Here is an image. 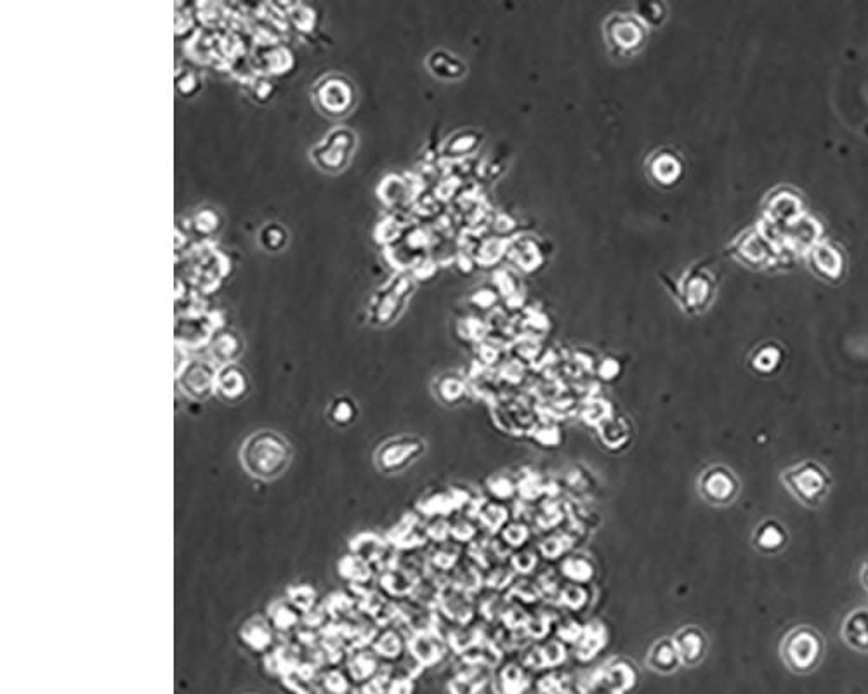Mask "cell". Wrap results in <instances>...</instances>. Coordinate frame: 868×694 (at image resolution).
Listing matches in <instances>:
<instances>
[{
    "mask_svg": "<svg viewBox=\"0 0 868 694\" xmlns=\"http://www.w3.org/2000/svg\"><path fill=\"white\" fill-rule=\"evenodd\" d=\"M238 459L251 478L268 483L280 479L288 470L294 459V448L282 433L259 429L242 441Z\"/></svg>",
    "mask_w": 868,
    "mask_h": 694,
    "instance_id": "obj_1",
    "label": "cell"
},
{
    "mask_svg": "<svg viewBox=\"0 0 868 694\" xmlns=\"http://www.w3.org/2000/svg\"><path fill=\"white\" fill-rule=\"evenodd\" d=\"M780 481L785 489L808 509H818L828 498L832 476L818 461H800L781 470Z\"/></svg>",
    "mask_w": 868,
    "mask_h": 694,
    "instance_id": "obj_2",
    "label": "cell"
},
{
    "mask_svg": "<svg viewBox=\"0 0 868 694\" xmlns=\"http://www.w3.org/2000/svg\"><path fill=\"white\" fill-rule=\"evenodd\" d=\"M780 654L785 667L794 673H811L823 662L825 641L817 628L798 625L783 635Z\"/></svg>",
    "mask_w": 868,
    "mask_h": 694,
    "instance_id": "obj_3",
    "label": "cell"
},
{
    "mask_svg": "<svg viewBox=\"0 0 868 694\" xmlns=\"http://www.w3.org/2000/svg\"><path fill=\"white\" fill-rule=\"evenodd\" d=\"M427 443L417 434H397L382 441L374 452V465L384 476H398L419 462Z\"/></svg>",
    "mask_w": 868,
    "mask_h": 694,
    "instance_id": "obj_4",
    "label": "cell"
},
{
    "mask_svg": "<svg viewBox=\"0 0 868 694\" xmlns=\"http://www.w3.org/2000/svg\"><path fill=\"white\" fill-rule=\"evenodd\" d=\"M603 37L613 56L633 58L646 46L648 26L634 13H613L603 23Z\"/></svg>",
    "mask_w": 868,
    "mask_h": 694,
    "instance_id": "obj_5",
    "label": "cell"
},
{
    "mask_svg": "<svg viewBox=\"0 0 868 694\" xmlns=\"http://www.w3.org/2000/svg\"><path fill=\"white\" fill-rule=\"evenodd\" d=\"M358 146L356 132L339 125L330 129L329 132L320 139L309 151L311 162L315 163L322 172L337 174L343 172L352 163L354 151Z\"/></svg>",
    "mask_w": 868,
    "mask_h": 694,
    "instance_id": "obj_6",
    "label": "cell"
},
{
    "mask_svg": "<svg viewBox=\"0 0 868 694\" xmlns=\"http://www.w3.org/2000/svg\"><path fill=\"white\" fill-rule=\"evenodd\" d=\"M414 281L408 275L393 277L384 283L370 299L369 320L376 326H389L395 324L399 315L405 311V304L412 297Z\"/></svg>",
    "mask_w": 868,
    "mask_h": 694,
    "instance_id": "obj_7",
    "label": "cell"
},
{
    "mask_svg": "<svg viewBox=\"0 0 868 694\" xmlns=\"http://www.w3.org/2000/svg\"><path fill=\"white\" fill-rule=\"evenodd\" d=\"M699 497L712 507H727L736 502L742 483L736 472L725 463L707 465L697 479Z\"/></svg>",
    "mask_w": 868,
    "mask_h": 694,
    "instance_id": "obj_8",
    "label": "cell"
},
{
    "mask_svg": "<svg viewBox=\"0 0 868 694\" xmlns=\"http://www.w3.org/2000/svg\"><path fill=\"white\" fill-rule=\"evenodd\" d=\"M313 101L324 115L344 116L354 108L356 89L341 73H327L313 86Z\"/></svg>",
    "mask_w": 868,
    "mask_h": 694,
    "instance_id": "obj_9",
    "label": "cell"
},
{
    "mask_svg": "<svg viewBox=\"0 0 868 694\" xmlns=\"http://www.w3.org/2000/svg\"><path fill=\"white\" fill-rule=\"evenodd\" d=\"M215 375L217 367L211 360H187L185 367L176 373L178 388L193 401H207L215 394Z\"/></svg>",
    "mask_w": 868,
    "mask_h": 694,
    "instance_id": "obj_10",
    "label": "cell"
},
{
    "mask_svg": "<svg viewBox=\"0 0 868 694\" xmlns=\"http://www.w3.org/2000/svg\"><path fill=\"white\" fill-rule=\"evenodd\" d=\"M251 393V377L238 363L217 367L215 375V396L228 403L238 405Z\"/></svg>",
    "mask_w": 868,
    "mask_h": 694,
    "instance_id": "obj_11",
    "label": "cell"
},
{
    "mask_svg": "<svg viewBox=\"0 0 868 694\" xmlns=\"http://www.w3.org/2000/svg\"><path fill=\"white\" fill-rule=\"evenodd\" d=\"M680 653L681 662L686 667L700 665L708 653V637L704 628L697 625H684L672 635Z\"/></svg>",
    "mask_w": 868,
    "mask_h": 694,
    "instance_id": "obj_12",
    "label": "cell"
},
{
    "mask_svg": "<svg viewBox=\"0 0 868 694\" xmlns=\"http://www.w3.org/2000/svg\"><path fill=\"white\" fill-rule=\"evenodd\" d=\"M214 337V322L209 315H187L178 318L176 324V341L178 346L185 349H196L209 346Z\"/></svg>",
    "mask_w": 868,
    "mask_h": 694,
    "instance_id": "obj_13",
    "label": "cell"
},
{
    "mask_svg": "<svg viewBox=\"0 0 868 694\" xmlns=\"http://www.w3.org/2000/svg\"><path fill=\"white\" fill-rule=\"evenodd\" d=\"M789 545V530L774 517L763 519L752 533V547L764 555L783 552Z\"/></svg>",
    "mask_w": 868,
    "mask_h": 694,
    "instance_id": "obj_14",
    "label": "cell"
},
{
    "mask_svg": "<svg viewBox=\"0 0 868 694\" xmlns=\"http://www.w3.org/2000/svg\"><path fill=\"white\" fill-rule=\"evenodd\" d=\"M425 67L433 77H436L438 80H445V82L461 80L468 73L466 61L461 56H457L455 52H450L446 49L431 50L427 59H425Z\"/></svg>",
    "mask_w": 868,
    "mask_h": 694,
    "instance_id": "obj_15",
    "label": "cell"
},
{
    "mask_svg": "<svg viewBox=\"0 0 868 694\" xmlns=\"http://www.w3.org/2000/svg\"><path fill=\"white\" fill-rule=\"evenodd\" d=\"M646 169H648L650 178L658 186H672L676 185L678 179H680L681 172H682V162H681L676 151L660 150L648 159Z\"/></svg>",
    "mask_w": 868,
    "mask_h": 694,
    "instance_id": "obj_16",
    "label": "cell"
},
{
    "mask_svg": "<svg viewBox=\"0 0 868 694\" xmlns=\"http://www.w3.org/2000/svg\"><path fill=\"white\" fill-rule=\"evenodd\" d=\"M209 354L217 367L232 365L243 354V341L233 330H217L209 344Z\"/></svg>",
    "mask_w": 868,
    "mask_h": 694,
    "instance_id": "obj_17",
    "label": "cell"
},
{
    "mask_svg": "<svg viewBox=\"0 0 868 694\" xmlns=\"http://www.w3.org/2000/svg\"><path fill=\"white\" fill-rule=\"evenodd\" d=\"M843 639L854 651L868 653V607H858L845 616Z\"/></svg>",
    "mask_w": 868,
    "mask_h": 694,
    "instance_id": "obj_18",
    "label": "cell"
},
{
    "mask_svg": "<svg viewBox=\"0 0 868 694\" xmlns=\"http://www.w3.org/2000/svg\"><path fill=\"white\" fill-rule=\"evenodd\" d=\"M648 665L652 671L658 673H672L678 671L682 662H681L680 653L674 644L672 637H662L653 643V646L648 651Z\"/></svg>",
    "mask_w": 868,
    "mask_h": 694,
    "instance_id": "obj_19",
    "label": "cell"
},
{
    "mask_svg": "<svg viewBox=\"0 0 868 694\" xmlns=\"http://www.w3.org/2000/svg\"><path fill=\"white\" fill-rule=\"evenodd\" d=\"M325 415L333 427L348 429V427L356 424V420L360 416V408H358V403L352 399V396L341 394V396H335L330 401Z\"/></svg>",
    "mask_w": 868,
    "mask_h": 694,
    "instance_id": "obj_20",
    "label": "cell"
},
{
    "mask_svg": "<svg viewBox=\"0 0 868 694\" xmlns=\"http://www.w3.org/2000/svg\"><path fill=\"white\" fill-rule=\"evenodd\" d=\"M707 278L705 273H691L682 285V302L690 313L695 311L693 307L699 311L710 296V281Z\"/></svg>",
    "mask_w": 868,
    "mask_h": 694,
    "instance_id": "obj_21",
    "label": "cell"
},
{
    "mask_svg": "<svg viewBox=\"0 0 868 694\" xmlns=\"http://www.w3.org/2000/svg\"><path fill=\"white\" fill-rule=\"evenodd\" d=\"M240 634H242L243 643L254 651L268 648L270 643L273 641L271 625L262 618H252V620L245 622L242 630H240Z\"/></svg>",
    "mask_w": 868,
    "mask_h": 694,
    "instance_id": "obj_22",
    "label": "cell"
},
{
    "mask_svg": "<svg viewBox=\"0 0 868 694\" xmlns=\"http://www.w3.org/2000/svg\"><path fill=\"white\" fill-rule=\"evenodd\" d=\"M287 240V230L279 223H268L259 232V243L266 252H280Z\"/></svg>",
    "mask_w": 868,
    "mask_h": 694,
    "instance_id": "obj_23",
    "label": "cell"
},
{
    "mask_svg": "<svg viewBox=\"0 0 868 694\" xmlns=\"http://www.w3.org/2000/svg\"><path fill=\"white\" fill-rule=\"evenodd\" d=\"M464 384L455 375H445L438 380V397L446 405H455L464 397Z\"/></svg>",
    "mask_w": 868,
    "mask_h": 694,
    "instance_id": "obj_24",
    "label": "cell"
},
{
    "mask_svg": "<svg viewBox=\"0 0 868 694\" xmlns=\"http://www.w3.org/2000/svg\"><path fill=\"white\" fill-rule=\"evenodd\" d=\"M648 28H655L665 20V5L662 2H641L634 13Z\"/></svg>",
    "mask_w": 868,
    "mask_h": 694,
    "instance_id": "obj_25",
    "label": "cell"
},
{
    "mask_svg": "<svg viewBox=\"0 0 868 694\" xmlns=\"http://www.w3.org/2000/svg\"><path fill=\"white\" fill-rule=\"evenodd\" d=\"M780 360H781L780 349L763 347V349L754 352V358L751 361L752 369L755 371H761V373H770L780 365Z\"/></svg>",
    "mask_w": 868,
    "mask_h": 694,
    "instance_id": "obj_26",
    "label": "cell"
},
{
    "mask_svg": "<svg viewBox=\"0 0 868 694\" xmlns=\"http://www.w3.org/2000/svg\"><path fill=\"white\" fill-rule=\"evenodd\" d=\"M193 228H195V232L200 233V234H211V233L215 232L219 228L217 212H214L211 208H202L193 217Z\"/></svg>",
    "mask_w": 868,
    "mask_h": 694,
    "instance_id": "obj_27",
    "label": "cell"
},
{
    "mask_svg": "<svg viewBox=\"0 0 868 694\" xmlns=\"http://www.w3.org/2000/svg\"><path fill=\"white\" fill-rule=\"evenodd\" d=\"M176 86H178V91H179V93H183L185 96H191V94H195L200 89V80H198V77H196L195 71L187 69V71L176 75Z\"/></svg>",
    "mask_w": 868,
    "mask_h": 694,
    "instance_id": "obj_28",
    "label": "cell"
},
{
    "mask_svg": "<svg viewBox=\"0 0 868 694\" xmlns=\"http://www.w3.org/2000/svg\"><path fill=\"white\" fill-rule=\"evenodd\" d=\"M273 56H279V58H273V61H277V59H280V61H290V52L285 50V49H280V47H273ZM260 58L266 61V63H264V71H283V68H287V67H285L287 63H283V65L282 63H280V65H273L268 52L260 54Z\"/></svg>",
    "mask_w": 868,
    "mask_h": 694,
    "instance_id": "obj_29",
    "label": "cell"
}]
</instances>
